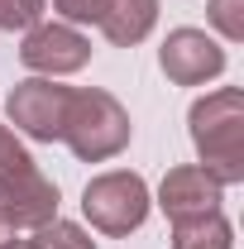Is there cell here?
<instances>
[{
	"instance_id": "cell-1",
	"label": "cell",
	"mask_w": 244,
	"mask_h": 249,
	"mask_svg": "<svg viewBox=\"0 0 244 249\" xmlns=\"http://www.w3.org/2000/svg\"><path fill=\"white\" fill-rule=\"evenodd\" d=\"M192 124V144H196V168H206L220 187L244 182V91L240 87H220L192 101L187 110Z\"/></svg>"
},
{
	"instance_id": "cell-2",
	"label": "cell",
	"mask_w": 244,
	"mask_h": 249,
	"mask_svg": "<svg viewBox=\"0 0 244 249\" xmlns=\"http://www.w3.org/2000/svg\"><path fill=\"white\" fill-rule=\"evenodd\" d=\"M0 216L10 230H38L58 220V182L38 173L10 124H0Z\"/></svg>"
},
{
	"instance_id": "cell-3",
	"label": "cell",
	"mask_w": 244,
	"mask_h": 249,
	"mask_svg": "<svg viewBox=\"0 0 244 249\" xmlns=\"http://www.w3.org/2000/svg\"><path fill=\"white\" fill-rule=\"evenodd\" d=\"M134 124H129V110L110 91L101 87H72L67 96V115H62V144L82 163H105V158L124 154Z\"/></svg>"
},
{
	"instance_id": "cell-4",
	"label": "cell",
	"mask_w": 244,
	"mask_h": 249,
	"mask_svg": "<svg viewBox=\"0 0 244 249\" xmlns=\"http://www.w3.org/2000/svg\"><path fill=\"white\" fill-rule=\"evenodd\" d=\"M149 187H144V178L139 173H101V178H91L87 182V192H82V216L91 220V230H101V235H129V230H139L144 220H149Z\"/></svg>"
},
{
	"instance_id": "cell-5",
	"label": "cell",
	"mask_w": 244,
	"mask_h": 249,
	"mask_svg": "<svg viewBox=\"0 0 244 249\" xmlns=\"http://www.w3.org/2000/svg\"><path fill=\"white\" fill-rule=\"evenodd\" d=\"M67 96H72V87H58L53 77H29L5 96V115L19 134H29L38 144H53V139H62Z\"/></svg>"
},
{
	"instance_id": "cell-6",
	"label": "cell",
	"mask_w": 244,
	"mask_h": 249,
	"mask_svg": "<svg viewBox=\"0 0 244 249\" xmlns=\"http://www.w3.org/2000/svg\"><path fill=\"white\" fill-rule=\"evenodd\" d=\"M19 62L38 72V77H67V72H82L91 62V38L77 34L72 24H29L24 43H19Z\"/></svg>"
},
{
	"instance_id": "cell-7",
	"label": "cell",
	"mask_w": 244,
	"mask_h": 249,
	"mask_svg": "<svg viewBox=\"0 0 244 249\" xmlns=\"http://www.w3.org/2000/svg\"><path fill=\"white\" fill-rule=\"evenodd\" d=\"M158 67L177 87H201L225 72V48L206 29H173L158 48Z\"/></svg>"
},
{
	"instance_id": "cell-8",
	"label": "cell",
	"mask_w": 244,
	"mask_h": 249,
	"mask_svg": "<svg viewBox=\"0 0 244 249\" xmlns=\"http://www.w3.org/2000/svg\"><path fill=\"white\" fill-rule=\"evenodd\" d=\"M220 196H225V187L215 182L206 168H196V163L168 168V178H163V187H158V206H163L168 220H187V216L220 211Z\"/></svg>"
},
{
	"instance_id": "cell-9",
	"label": "cell",
	"mask_w": 244,
	"mask_h": 249,
	"mask_svg": "<svg viewBox=\"0 0 244 249\" xmlns=\"http://www.w3.org/2000/svg\"><path fill=\"white\" fill-rule=\"evenodd\" d=\"M153 24H158V0H110L105 15H101V34L115 48L144 43L153 34Z\"/></svg>"
},
{
	"instance_id": "cell-10",
	"label": "cell",
	"mask_w": 244,
	"mask_h": 249,
	"mask_svg": "<svg viewBox=\"0 0 244 249\" xmlns=\"http://www.w3.org/2000/svg\"><path fill=\"white\" fill-rule=\"evenodd\" d=\"M173 249H235V230L220 211L173 220Z\"/></svg>"
},
{
	"instance_id": "cell-11",
	"label": "cell",
	"mask_w": 244,
	"mask_h": 249,
	"mask_svg": "<svg viewBox=\"0 0 244 249\" xmlns=\"http://www.w3.org/2000/svg\"><path fill=\"white\" fill-rule=\"evenodd\" d=\"M34 249H96V240L82 230V225H72V220H48V225H38L34 230Z\"/></svg>"
},
{
	"instance_id": "cell-12",
	"label": "cell",
	"mask_w": 244,
	"mask_h": 249,
	"mask_svg": "<svg viewBox=\"0 0 244 249\" xmlns=\"http://www.w3.org/2000/svg\"><path fill=\"white\" fill-rule=\"evenodd\" d=\"M211 24L220 29V38H230V43H240L244 38V0H211Z\"/></svg>"
},
{
	"instance_id": "cell-13",
	"label": "cell",
	"mask_w": 244,
	"mask_h": 249,
	"mask_svg": "<svg viewBox=\"0 0 244 249\" xmlns=\"http://www.w3.org/2000/svg\"><path fill=\"white\" fill-rule=\"evenodd\" d=\"M48 0H0V29H29L43 19Z\"/></svg>"
},
{
	"instance_id": "cell-14",
	"label": "cell",
	"mask_w": 244,
	"mask_h": 249,
	"mask_svg": "<svg viewBox=\"0 0 244 249\" xmlns=\"http://www.w3.org/2000/svg\"><path fill=\"white\" fill-rule=\"evenodd\" d=\"M105 5L110 0H53V10H58L67 24H101Z\"/></svg>"
},
{
	"instance_id": "cell-15",
	"label": "cell",
	"mask_w": 244,
	"mask_h": 249,
	"mask_svg": "<svg viewBox=\"0 0 244 249\" xmlns=\"http://www.w3.org/2000/svg\"><path fill=\"white\" fill-rule=\"evenodd\" d=\"M0 249H34V245H29V240H5Z\"/></svg>"
},
{
	"instance_id": "cell-16",
	"label": "cell",
	"mask_w": 244,
	"mask_h": 249,
	"mask_svg": "<svg viewBox=\"0 0 244 249\" xmlns=\"http://www.w3.org/2000/svg\"><path fill=\"white\" fill-rule=\"evenodd\" d=\"M5 240H10V225H5V216H0V245H5Z\"/></svg>"
}]
</instances>
